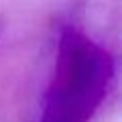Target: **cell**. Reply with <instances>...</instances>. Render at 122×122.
Returning <instances> with one entry per match:
<instances>
[{"mask_svg": "<svg viewBox=\"0 0 122 122\" xmlns=\"http://www.w3.org/2000/svg\"><path fill=\"white\" fill-rule=\"evenodd\" d=\"M112 75L114 65L104 49L73 29L63 30L47 116L65 122H86L108 94Z\"/></svg>", "mask_w": 122, "mask_h": 122, "instance_id": "6da1fadb", "label": "cell"}, {"mask_svg": "<svg viewBox=\"0 0 122 122\" xmlns=\"http://www.w3.org/2000/svg\"><path fill=\"white\" fill-rule=\"evenodd\" d=\"M43 122H65V120H59V118H51V116H45Z\"/></svg>", "mask_w": 122, "mask_h": 122, "instance_id": "7a4b0ae2", "label": "cell"}]
</instances>
